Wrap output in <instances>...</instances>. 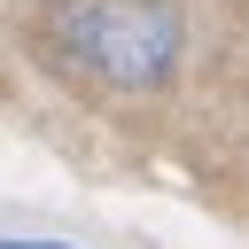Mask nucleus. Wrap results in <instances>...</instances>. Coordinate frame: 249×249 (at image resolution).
<instances>
[{"mask_svg":"<svg viewBox=\"0 0 249 249\" xmlns=\"http://www.w3.org/2000/svg\"><path fill=\"white\" fill-rule=\"evenodd\" d=\"M0 249H70V241H0Z\"/></svg>","mask_w":249,"mask_h":249,"instance_id":"nucleus-2","label":"nucleus"},{"mask_svg":"<svg viewBox=\"0 0 249 249\" xmlns=\"http://www.w3.org/2000/svg\"><path fill=\"white\" fill-rule=\"evenodd\" d=\"M54 47L117 93H148L179 62V16L163 0H62Z\"/></svg>","mask_w":249,"mask_h":249,"instance_id":"nucleus-1","label":"nucleus"}]
</instances>
